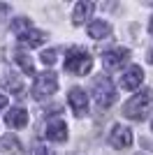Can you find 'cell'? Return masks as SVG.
I'll return each instance as SVG.
<instances>
[{"label":"cell","mask_w":153,"mask_h":155,"mask_svg":"<svg viewBox=\"0 0 153 155\" xmlns=\"http://www.w3.org/2000/svg\"><path fill=\"white\" fill-rule=\"evenodd\" d=\"M153 111V91L151 88H144L141 93L127 100L125 107H123V116L130 118V120H144Z\"/></svg>","instance_id":"6da1fadb"},{"label":"cell","mask_w":153,"mask_h":155,"mask_svg":"<svg viewBox=\"0 0 153 155\" xmlns=\"http://www.w3.org/2000/svg\"><path fill=\"white\" fill-rule=\"evenodd\" d=\"M93 67V58L90 53L83 49V46H72L67 49V56H65V70L70 74H76V77H83L86 72H90Z\"/></svg>","instance_id":"7a4b0ae2"},{"label":"cell","mask_w":153,"mask_h":155,"mask_svg":"<svg viewBox=\"0 0 153 155\" xmlns=\"http://www.w3.org/2000/svg\"><path fill=\"white\" fill-rule=\"evenodd\" d=\"M56 88H58V77L56 74H53V72H39L37 77H35L32 88H30V95L35 97V100H46V97H51L56 93Z\"/></svg>","instance_id":"3957f363"},{"label":"cell","mask_w":153,"mask_h":155,"mask_svg":"<svg viewBox=\"0 0 153 155\" xmlns=\"http://www.w3.org/2000/svg\"><path fill=\"white\" fill-rule=\"evenodd\" d=\"M93 95H95V102L100 109H107V107H111L116 100V91H114V84H111V79L109 77H97L95 81H93Z\"/></svg>","instance_id":"277c9868"},{"label":"cell","mask_w":153,"mask_h":155,"mask_svg":"<svg viewBox=\"0 0 153 155\" xmlns=\"http://www.w3.org/2000/svg\"><path fill=\"white\" fill-rule=\"evenodd\" d=\"M125 60H130V49H123V46L102 53V65H104L107 70H116V67H121Z\"/></svg>","instance_id":"5b68a950"},{"label":"cell","mask_w":153,"mask_h":155,"mask_svg":"<svg viewBox=\"0 0 153 155\" xmlns=\"http://www.w3.org/2000/svg\"><path fill=\"white\" fill-rule=\"evenodd\" d=\"M67 102H70L74 116H83V114L88 111V95H86L83 88H72V91L67 93Z\"/></svg>","instance_id":"8992f818"},{"label":"cell","mask_w":153,"mask_h":155,"mask_svg":"<svg viewBox=\"0 0 153 155\" xmlns=\"http://www.w3.org/2000/svg\"><path fill=\"white\" fill-rule=\"evenodd\" d=\"M109 143H111L114 148H127V146L132 143V132H130V127H125V125H114L111 132H109Z\"/></svg>","instance_id":"52a82bcc"},{"label":"cell","mask_w":153,"mask_h":155,"mask_svg":"<svg viewBox=\"0 0 153 155\" xmlns=\"http://www.w3.org/2000/svg\"><path fill=\"white\" fill-rule=\"evenodd\" d=\"M141 81H144V70H141L139 65H132L121 77V88L123 91H134V88L141 86Z\"/></svg>","instance_id":"ba28073f"},{"label":"cell","mask_w":153,"mask_h":155,"mask_svg":"<svg viewBox=\"0 0 153 155\" xmlns=\"http://www.w3.org/2000/svg\"><path fill=\"white\" fill-rule=\"evenodd\" d=\"M5 123L9 125V127H14V130L25 127V125H28V111H25V109H21V107H14L12 111H7Z\"/></svg>","instance_id":"9c48e42d"},{"label":"cell","mask_w":153,"mask_h":155,"mask_svg":"<svg viewBox=\"0 0 153 155\" xmlns=\"http://www.w3.org/2000/svg\"><path fill=\"white\" fill-rule=\"evenodd\" d=\"M93 9H95V5H93V2H86V0L76 2L74 12H72V23H74V26H81V23H86V19H90Z\"/></svg>","instance_id":"30bf717a"},{"label":"cell","mask_w":153,"mask_h":155,"mask_svg":"<svg viewBox=\"0 0 153 155\" xmlns=\"http://www.w3.org/2000/svg\"><path fill=\"white\" fill-rule=\"evenodd\" d=\"M44 134L51 141H65V139H67V125H65V120H51V123L46 125Z\"/></svg>","instance_id":"8fae6325"},{"label":"cell","mask_w":153,"mask_h":155,"mask_svg":"<svg viewBox=\"0 0 153 155\" xmlns=\"http://www.w3.org/2000/svg\"><path fill=\"white\" fill-rule=\"evenodd\" d=\"M44 39H46V32H42V30H35V28H30V30H25V32H21L19 35V42L23 46H39V44H44Z\"/></svg>","instance_id":"7c38bea8"},{"label":"cell","mask_w":153,"mask_h":155,"mask_svg":"<svg viewBox=\"0 0 153 155\" xmlns=\"http://www.w3.org/2000/svg\"><path fill=\"white\" fill-rule=\"evenodd\" d=\"M0 155H21V143L16 141V137L5 134L0 139Z\"/></svg>","instance_id":"4fadbf2b"},{"label":"cell","mask_w":153,"mask_h":155,"mask_svg":"<svg viewBox=\"0 0 153 155\" xmlns=\"http://www.w3.org/2000/svg\"><path fill=\"white\" fill-rule=\"evenodd\" d=\"M88 35L93 39H104V37L111 35V26H109L107 21H93L88 26Z\"/></svg>","instance_id":"5bb4252c"},{"label":"cell","mask_w":153,"mask_h":155,"mask_svg":"<svg viewBox=\"0 0 153 155\" xmlns=\"http://www.w3.org/2000/svg\"><path fill=\"white\" fill-rule=\"evenodd\" d=\"M2 86H5L7 91H12L16 97H23V93H25L23 84H21V79L16 77V74H7V77L2 79Z\"/></svg>","instance_id":"9a60e30c"},{"label":"cell","mask_w":153,"mask_h":155,"mask_svg":"<svg viewBox=\"0 0 153 155\" xmlns=\"http://www.w3.org/2000/svg\"><path fill=\"white\" fill-rule=\"evenodd\" d=\"M14 58H16V63L21 65V67H23V72L25 74H35V65H32V58H28V56H25V53H16V56H14Z\"/></svg>","instance_id":"2e32d148"},{"label":"cell","mask_w":153,"mask_h":155,"mask_svg":"<svg viewBox=\"0 0 153 155\" xmlns=\"http://www.w3.org/2000/svg\"><path fill=\"white\" fill-rule=\"evenodd\" d=\"M30 19H25V16H19V19H14L12 21V30H16L21 35V32H25V30H30Z\"/></svg>","instance_id":"e0dca14e"},{"label":"cell","mask_w":153,"mask_h":155,"mask_svg":"<svg viewBox=\"0 0 153 155\" xmlns=\"http://www.w3.org/2000/svg\"><path fill=\"white\" fill-rule=\"evenodd\" d=\"M56 56H58L56 49H49V51L42 53V63H44V65H53V63H56Z\"/></svg>","instance_id":"ac0fdd59"},{"label":"cell","mask_w":153,"mask_h":155,"mask_svg":"<svg viewBox=\"0 0 153 155\" xmlns=\"http://www.w3.org/2000/svg\"><path fill=\"white\" fill-rule=\"evenodd\" d=\"M35 155H53V150H49L46 146H39V148L35 150Z\"/></svg>","instance_id":"d6986e66"},{"label":"cell","mask_w":153,"mask_h":155,"mask_svg":"<svg viewBox=\"0 0 153 155\" xmlns=\"http://www.w3.org/2000/svg\"><path fill=\"white\" fill-rule=\"evenodd\" d=\"M5 107H7V97H5V95H2V93H0V111L5 109Z\"/></svg>","instance_id":"ffe728a7"},{"label":"cell","mask_w":153,"mask_h":155,"mask_svg":"<svg viewBox=\"0 0 153 155\" xmlns=\"http://www.w3.org/2000/svg\"><path fill=\"white\" fill-rule=\"evenodd\" d=\"M0 14H9V7H7V5H0Z\"/></svg>","instance_id":"44dd1931"},{"label":"cell","mask_w":153,"mask_h":155,"mask_svg":"<svg viewBox=\"0 0 153 155\" xmlns=\"http://www.w3.org/2000/svg\"><path fill=\"white\" fill-rule=\"evenodd\" d=\"M148 32L153 35V16H151V21H148Z\"/></svg>","instance_id":"7402d4cb"},{"label":"cell","mask_w":153,"mask_h":155,"mask_svg":"<svg viewBox=\"0 0 153 155\" xmlns=\"http://www.w3.org/2000/svg\"><path fill=\"white\" fill-rule=\"evenodd\" d=\"M148 63L153 65V49H151V53H148Z\"/></svg>","instance_id":"603a6c76"},{"label":"cell","mask_w":153,"mask_h":155,"mask_svg":"<svg viewBox=\"0 0 153 155\" xmlns=\"http://www.w3.org/2000/svg\"><path fill=\"white\" fill-rule=\"evenodd\" d=\"M151 130H153V123H151Z\"/></svg>","instance_id":"cb8c5ba5"},{"label":"cell","mask_w":153,"mask_h":155,"mask_svg":"<svg viewBox=\"0 0 153 155\" xmlns=\"http://www.w3.org/2000/svg\"><path fill=\"white\" fill-rule=\"evenodd\" d=\"M139 155H141V153H139Z\"/></svg>","instance_id":"d4e9b609"}]
</instances>
